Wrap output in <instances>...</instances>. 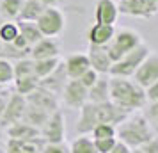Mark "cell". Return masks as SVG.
Masks as SVG:
<instances>
[{"mask_svg": "<svg viewBox=\"0 0 158 153\" xmlns=\"http://www.w3.org/2000/svg\"><path fill=\"white\" fill-rule=\"evenodd\" d=\"M78 110H80V116H78V123H77V132L80 135L82 134H91L94 126L100 123H112L117 126L124 117L128 116L126 110L119 109L112 102H105V103L87 102Z\"/></svg>", "mask_w": 158, "mask_h": 153, "instance_id": "1", "label": "cell"}, {"mask_svg": "<svg viewBox=\"0 0 158 153\" xmlns=\"http://www.w3.org/2000/svg\"><path fill=\"white\" fill-rule=\"evenodd\" d=\"M110 102L115 103L119 109L126 110L128 114L140 110L146 107V89L140 87L133 79H123V77H110Z\"/></svg>", "mask_w": 158, "mask_h": 153, "instance_id": "2", "label": "cell"}, {"mask_svg": "<svg viewBox=\"0 0 158 153\" xmlns=\"http://www.w3.org/2000/svg\"><path fill=\"white\" fill-rule=\"evenodd\" d=\"M117 139L130 148H140L155 137V130L149 117L142 112H131L115 126Z\"/></svg>", "mask_w": 158, "mask_h": 153, "instance_id": "3", "label": "cell"}, {"mask_svg": "<svg viewBox=\"0 0 158 153\" xmlns=\"http://www.w3.org/2000/svg\"><path fill=\"white\" fill-rule=\"evenodd\" d=\"M151 53V48L148 45L140 43L137 48H133L131 52H128L124 57H121L119 61L112 62V68H110V77H123V79H131L135 71L139 70V66L144 62V59Z\"/></svg>", "mask_w": 158, "mask_h": 153, "instance_id": "4", "label": "cell"}, {"mask_svg": "<svg viewBox=\"0 0 158 153\" xmlns=\"http://www.w3.org/2000/svg\"><path fill=\"white\" fill-rule=\"evenodd\" d=\"M142 43L140 34L133 29H119L115 30L112 41L105 46L108 52V55L112 59V62L119 61L121 57H124L128 52H131L133 48H137L139 45Z\"/></svg>", "mask_w": 158, "mask_h": 153, "instance_id": "5", "label": "cell"}, {"mask_svg": "<svg viewBox=\"0 0 158 153\" xmlns=\"http://www.w3.org/2000/svg\"><path fill=\"white\" fill-rule=\"evenodd\" d=\"M36 23L41 30V34H43V37H57L66 29V16L59 6L46 7L43 11V15L37 18Z\"/></svg>", "mask_w": 158, "mask_h": 153, "instance_id": "6", "label": "cell"}, {"mask_svg": "<svg viewBox=\"0 0 158 153\" xmlns=\"http://www.w3.org/2000/svg\"><path fill=\"white\" fill-rule=\"evenodd\" d=\"M41 137L44 139V142L48 144H59L64 142L66 139V119L62 110L59 109L55 112H52L46 123L41 126Z\"/></svg>", "mask_w": 158, "mask_h": 153, "instance_id": "7", "label": "cell"}, {"mask_svg": "<svg viewBox=\"0 0 158 153\" xmlns=\"http://www.w3.org/2000/svg\"><path fill=\"white\" fill-rule=\"evenodd\" d=\"M117 7L121 15L144 18V20H149L158 13V6L153 0H119Z\"/></svg>", "mask_w": 158, "mask_h": 153, "instance_id": "8", "label": "cell"}, {"mask_svg": "<svg viewBox=\"0 0 158 153\" xmlns=\"http://www.w3.org/2000/svg\"><path fill=\"white\" fill-rule=\"evenodd\" d=\"M60 96L64 105H68L69 109H80L89 102V89L78 79H69Z\"/></svg>", "mask_w": 158, "mask_h": 153, "instance_id": "9", "label": "cell"}, {"mask_svg": "<svg viewBox=\"0 0 158 153\" xmlns=\"http://www.w3.org/2000/svg\"><path fill=\"white\" fill-rule=\"evenodd\" d=\"M131 79L144 89L149 87L153 82H156L158 80V53L151 52L149 55L144 59L142 64L139 66V70L135 71V75Z\"/></svg>", "mask_w": 158, "mask_h": 153, "instance_id": "10", "label": "cell"}, {"mask_svg": "<svg viewBox=\"0 0 158 153\" xmlns=\"http://www.w3.org/2000/svg\"><path fill=\"white\" fill-rule=\"evenodd\" d=\"M27 98L23 95H18L16 91H13L9 95L7 100V107H6V112H4V117L0 121V126H9V125L16 123V121H22L23 112L27 109Z\"/></svg>", "mask_w": 158, "mask_h": 153, "instance_id": "11", "label": "cell"}, {"mask_svg": "<svg viewBox=\"0 0 158 153\" xmlns=\"http://www.w3.org/2000/svg\"><path fill=\"white\" fill-rule=\"evenodd\" d=\"M68 80H69V77H68V71H66L64 61H60V64L48 77H44V79L39 80V86L44 89H48L55 96H60L62 91H64V87H66V84H68Z\"/></svg>", "mask_w": 158, "mask_h": 153, "instance_id": "12", "label": "cell"}, {"mask_svg": "<svg viewBox=\"0 0 158 153\" xmlns=\"http://www.w3.org/2000/svg\"><path fill=\"white\" fill-rule=\"evenodd\" d=\"M30 57L34 61L60 57V43H59V39L57 37H41L30 48Z\"/></svg>", "mask_w": 158, "mask_h": 153, "instance_id": "13", "label": "cell"}, {"mask_svg": "<svg viewBox=\"0 0 158 153\" xmlns=\"http://www.w3.org/2000/svg\"><path fill=\"white\" fill-rule=\"evenodd\" d=\"M87 57H89L91 68L96 70L100 75H108V73H110L112 59H110V55H108V52H107L105 46H93V45H89Z\"/></svg>", "mask_w": 158, "mask_h": 153, "instance_id": "14", "label": "cell"}, {"mask_svg": "<svg viewBox=\"0 0 158 153\" xmlns=\"http://www.w3.org/2000/svg\"><path fill=\"white\" fill-rule=\"evenodd\" d=\"M27 102L32 103V105H36V107H39V109L46 110V112H55V110H59V96H55L53 93H50L48 89L44 87H39L34 91V93H30L29 96H27Z\"/></svg>", "mask_w": 158, "mask_h": 153, "instance_id": "15", "label": "cell"}, {"mask_svg": "<svg viewBox=\"0 0 158 153\" xmlns=\"http://www.w3.org/2000/svg\"><path fill=\"white\" fill-rule=\"evenodd\" d=\"M115 34L114 25L107 23H94L91 29L87 30V41L93 46H107Z\"/></svg>", "mask_w": 158, "mask_h": 153, "instance_id": "16", "label": "cell"}, {"mask_svg": "<svg viewBox=\"0 0 158 153\" xmlns=\"http://www.w3.org/2000/svg\"><path fill=\"white\" fill-rule=\"evenodd\" d=\"M119 16V7L114 0H98L94 6V20L96 23L114 25Z\"/></svg>", "mask_w": 158, "mask_h": 153, "instance_id": "17", "label": "cell"}, {"mask_svg": "<svg viewBox=\"0 0 158 153\" xmlns=\"http://www.w3.org/2000/svg\"><path fill=\"white\" fill-rule=\"evenodd\" d=\"M46 144L43 137H36L30 141L23 139H7L6 153H41L43 146Z\"/></svg>", "mask_w": 158, "mask_h": 153, "instance_id": "18", "label": "cell"}, {"mask_svg": "<svg viewBox=\"0 0 158 153\" xmlns=\"http://www.w3.org/2000/svg\"><path fill=\"white\" fill-rule=\"evenodd\" d=\"M64 66H66V71H68V77L69 79H80L91 68L87 53H80V52L69 53L64 61Z\"/></svg>", "mask_w": 158, "mask_h": 153, "instance_id": "19", "label": "cell"}, {"mask_svg": "<svg viewBox=\"0 0 158 153\" xmlns=\"http://www.w3.org/2000/svg\"><path fill=\"white\" fill-rule=\"evenodd\" d=\"M6 134H7V139H23V141L41 137V130L25 121H16V123L6 126Z\"/></svg>", "mask_w": 158, "mask_h": 153, "instance_id": "20", "label": "cell"}, {"mask_svg": "<svg viewBox=\"0 0 158 153\" xmlns=\"http://www.w3.org/2000/svg\"><path fill=\"white\" fill-rule=\"evenodd\" d=\"M89 102L105 103L110 102V80L107 75H101L93 87H89Z\"/></svg>", "mask_w": 158, "mask_h": 153, "instance_id": "21", "label": "cell"}, {"mask_svg": "<svg viewBox=\"0 0 158 153\" xmlns=\"http://www.w3.org/2000/svg\"><path fill=\"white\" fill-rule=\"evenodd\" d=\"M46 9L41 0H23L22 11H20V16L18 20H23V22H37V18L43 15V11Z\"/></svg>", "mask_w": 158, "mask_h": 153, "instance_id": "22", "label": "cell"}, {"mask_svg": "<svg viewBox=\"0 0 158 153\" xmlns=\"http://www.w3.org/2000/svg\"><path fill=\"white\" fill-rule=\"evenodd\" d=\"M48 116H50V112L39 109V107L32 105V103H27V109H25V112H23L22 121H25V123H29V125H32V126H36V128L41 130V126L46 123Z\"/></svg>", "mask_w": 158, "mask_h": 153, "instance_id": "23", "label": "cell"}, {"mask_svg": "<svg viewBox=\"0 0 158 153\" xmlns=\"http://www.w3.org/2000/svg\"><path fill=\"white\" fill-rule=\"evenodd\" d=\"M16 23H18V29H20V36L27 41V45H29L30 48L34 46V45L43 37V34H41V30H39V27H37L36 22H23V20H16Z\"/></svg>", "mask_w": 158, "mask_h": 153, "instance_id": "24", "label": "cell"}, {"mask_svg": "<svg viewBox=\"0 0 158 153\" xmlns=\"http://www.w3.org/2000/svg\"><path fill=\"white\" fill-rule=\"evenodd\" d=\"M23 57H30V48H18L15 43L0 41V59H7L11 62H15Z\"/></svg>", "mask_w": 158, "mask_h": 153, "instance_id": "25", "label": "cell"}, {"mask_svg": "<svg viewBox=\"0 0 158 153\" xmlns=\"http://www.w3.org/2000/svg\"><path fill=\"white\" fill-rule=\"evenodd\" d=\"M13 82H15V91L18 93V95H23L25 98L39 87V79H37L36 75L20 77V79H15Z\"/></svg>", "mask_w": 158, "mask_h": 153, "instance_id": "26", "label": "cell"}, {"mask_svg": "<svg viewBox=\"0 0 158 153\" xmlns=\"http://www.w3.org/2000/svg\"><path fill=\"white\" fill-rule=\"evenodd\" d=\"M69 153H98V150L94 144V139L89 137V134H82L71 142Z\"/></svg>", "mask_w": 158, "mask_h": 153, "instance_id": "27", "label": "cell"}, {"mask_svg": "<svg viewBox=\"0 0 158 153\" xmlns=\"http://www.w3.org/2000/svg\"><path fill=\"white\" fill-rule=\"evenodd\" d=\"M60 64V57L55 59H39V61H34V75L41 80L44 77H48L57 66Z\"/></svg>", "mask_w": 158, "mask_h": 153, "instance_id": "28", "label": "cell"}, {"mask_svg": "<svg viewBox=\"0 0 158 153\" xmlns=\"http://www.w3.org/2000/svg\"><path fill=\"white\" fill-rule=\"evenodd\" d=\"M23 0H0V15L6 20H18Z\"/></svg>", "mask_w": 158, "mask_h": 153, "instance_id": "29", "label": "cell"}, {"mask_svg": "<svg viewBox=\"0 0 158 153\" xmlns=\"http://www.w3.org/2000/svg\"><path fill=\"white\" fill-rule=\"evenodd\" d=\"M20 36V29L16 20H7L0 25V41L4 43H13L16 37Z\"/></svg>", "mask_w": 158, "mask_h": 153, "instance_id": "30", "label": "cell"}, {"mask_svg": "<svg viewBox=\"0 0 158 153\" xmlns=\"http://www.w3.org/2000/svg\"><path fill=\"white\" fill-rule=\"evenodd\" d=\"M13 73L15 79L20 77H27V75H34V59L32 57H23L13 62Z\"/></svg>", "mask_w": 158, "mask_h": 153, "instance_id": "31", "label": "cell"}, {"mask_svg": "<svg viewBox=\"0 0 158 153\" xmlns=\"http://www.w3.org/2000/svg\"><path fill=\"white\" fill-rule=\"evenodd\" d=\"M93 139H108V137H117L115 125L112 123H100L93 128Z\"/></svg>", "mask_w": 158, "mask_h": 153, "instance_id": "32", "label": "cell"}, {"mask_svg": "<svg viewBox=\"0 0 158 153\" xmlns=\"http://www.w3.org/2000/svg\"><path fill=\"white\" fill-rule=\"evenodd\" d=\"M13 80H15L13 62L7 59H0V86H9Z\"/></svg>", "mask_w": 158, "mask_h": 153, "instance_id": "33", "label": "cell"}, {"mask_svg": "<svg viewBox=\"0 0 158 153\" xmlns=\"http://www.w3.org/2000/svg\"><path fill=\"white\" fill-rule=\"evenodd\" d=\"M117 142V137H108V139H94V144L98 153H108Z\"/></svg>", "mask_w": 158, "mask_h": 153, "instance_id": "34", "label": "cell"}, {"mask_svg": "<svg viewBox=\"0 0 158 153\" xmlns=\"http://www.w3.org/2000/svg\"><path fill=\"white\" fill-rule=\"evenodd\" d=\"M100 77H101V75H100L98 71H96V70L89 68V70H87V71L84 73V75H82V77H80L78 80L82 82V84H84V86H85L87 89H89V87H93L94 84H96V80H98Z\"/></svg>", "mask_w": 158, "mask_h": 153, "instance_id": "35", "label": "cell"}, {"mask_svg": "<svg viewBox=\"0 0 158 153\" xmlns=\"http://www.w3.org/2000/svg\"><path fill=\"white\" fill-rule=\"evenodd\" d=\"M41 153H69V146H66L64 142H59V144H48L46 142Z\"/></svg>", "mask_w": 158, "mask_h": 153, "instance_id": "36", "label": "cell"}, {"mask_svg": "<svg viewBox=\"0 0 158 153\" xmlns=\"http://www.w3.org/2000/svg\"><path fill=\"white\" fill-rule=\"evenodd\" d=\"M146 98L149 103H158V80L153 82L149 87H146Z\"/></svg>", "mask_w": 158, "mask_h": 153, "instance_id": "37", "label": "cell"}, {"mask_svg": "<svg viewBox=\"0 0 158 153\" xmlns=\"http://www.w3.org/2000/svg\"><path fill=\"white\" fill-rule=\"evenodd\" d=\"M11 93H13V91H9V89L0 91V121H2V117H4V112H6L7 100H9V95H11Z\"/></svg>", "mask_w": 158, "mask_h": 153, "instance_id": "38", "label": "cell"}, {"mask_svg": "<svg viewBox=\"0 0 158 153\" xmlns=\"http://www.w3.org/2000/svg\"><path fill=\"white\" fill-rule=\"evenodd\" d=\"M140 148H142L144 153H158V137L155 135L151 141H148V142L144 146H140Z\"/></svg>", "mask_w": 158, "mask_h": 153, "instance_id": "39", "label": "cell"}, {"mask_svg": "<svg viewBox=\"0 0 158 153\" xmlns=\"http://www.w3.org/2000/svg\"><path fill=\"white\" fill-rule=\"evenodd\" d=\"M108 153H131V148H130V146H126L123 141H119V139H117L115 146H114V148H112Z\"/></svg>", "mask_w": 158, "mask_h": 153, "instance_id": "40", "label": "cell"}, {"mask_svg": "<svg viewBox=\"0 0 158 153\" xmlns=\"http://www.w3.org/2000/svg\"><path fill=\"white\" fill-rule=\"evenodd\" d=\"M146 116L149 117V121H153V123H156V128H158V103H153V107H151V110L146 114Z\"/></svg>", "mask_w": 158, "mask_h": 153, "instance_id": "41", "label": "cell"}, {"mask_svg": "<svg viewBox=\"0 0 158 153\" xmlns=\"http://www.w3.org/2000/svg\"><path fill=\"white\" fill-rule=\"evenodd\" d=\"M41 2H43L46 7H55V6H59L60 0H41Z\"/></svg>", "mask_w": 158, "mask_h": 153, "instance_id": "42", "label": "cell"}, {"mask_svg": "<svg viewBox=\"0 0 158 153\" xmlns=\"http://www.w3.org/2000/svg\"><path fill=\"white\" fill-rule=\"evenodd\" d=\"M131 153H144L142 148H131Z\"/></svg>", "mask_w": 158, "mask_h": 153, "instance_id": "43", "label": "cell"}, {"mask_svg": "<svg viewBox=\"0 0 158 153\" xmlns=\"http://www.w3.org/2000/svg\"><path fill=\"white\" fill-rule=\"evenodd\" d=\"M2 139H4V130H2V126H0V142H2Z\"/></svg>", "mask_w": 158, "mask_h": 153, "instance_id": "44", "label": "cell"}]
</instances>
